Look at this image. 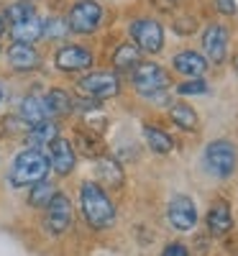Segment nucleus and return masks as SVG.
Returning <instances> with one entry per match:
<instances>
[{"instance_id": "obj_1", "label": "nucleus", "mask_w": 238, "mask_h": 256, "mask_svg": "<svg viewBox=\"0 0 238 256\" xmlns=\"http://www.w3.org/2000/svg\"><path fill=\"white\" fill-rule=\"evenodd\" d=\"M80 210L84 223L92 230H105L116 223V205L108 190L100 187L95 180H84L80 184Z\"/></svg>"}, {"instance_id": "obj_2", "label": "nucleus", "mask_w": 238, "mask_h": 256, "mask_svg": "<svg viewBox=\"0 0 238 256\" xmlns=\"http://www.w3.org/2000/svg\"><path fill=\"white\" fill-rule=\"evenodd\" d=\"M49 174H52V169H49L46 152L26 146L24 152H18L13 156L10 169H8V182L16 190H26V187H34L38 182H44Z\"/></svg>"}, {"instance_id": "obj_3", "label": "nucleus", "mask_w": 238, "mask_h": 256, "mask_svg": "<svg viewBox=\"0 0 238 256\" xmlns=\"http://www.w3.org/2000/svg\"><path fill=\"white\" fill-rule=\"evenodd\" d=\"M131 84L141 98H148V100H159L172 88L169 72L156 62H138L131 70Z\"/></svg>"}, {"instance_id": "obj_4", "label": "nucleus", "mask_w": 238, "mask_h": 256, "mask_svg": "<svg viewBox=\"0 0 238 256\" xmlns=\"http://www.w3.org/2000/svg\"><path fill=\"white\" fill-rule=\"evenodd\" d=\"M236 162H238V152L236 146L228 141V138H215L205 146L202 152V166L205 172L218 177V180H226L236 172Z\"/></svg>"}, {"instance_id": "obj_5", "label": "nucleus", "mask_w": 238, "mask_h": 256, "mask_svg": "<svg viewBox=\"0 0 238 256\" xmlns=\"http://www.w3.org/2000/svg\"><path fill=\"white\" fill-rule=\"evenodd\" d=\"M77 90L84 98H92V100H110L120 92V77L118 72H108V70H95L88 72L77 80Z\"/></svg>"}, {"instance_id": "obj_6", "label": "nucleus", "mask_w": 238, "mask_h": 256, "mask_svg": "<svg viewBox=\"0 0 238 256\" xmlns=\"http://www.w3.org/2000/svg\"><path fill=\"white\" fill-rule=\"evenodd\" d=\"M102 24V6L98 0H74L70 16H67V26L72 34L80 36H90L100 28Z\"/></svg>"}, {"instance_id": "obj_7", "label": "nucleus", "mask_w": 238, "mask_h": 256, "mask_svg": "<svg viewBox=\"0 0 238 256\" xmlns=\"http://www.w3.org/2000/svg\"><path fill=\"white\" fill-rule=\"evenodd\" d=\"M72 218H74V208L70 198L64 192H56L44 208V228L49 230V236H64L72 228Z\"/></svg>"}, {"instance_id": "obj_8", "label": "nucleus", "mask_w": 238, "mask_h": 256, "mask_svg": "<svg viewBox=\"0 0 238 256\" xmlns=\"http://www.w3.org/2000/svg\"><path fill=\"white\" fill-rule=\"evenodd\" d=\"M92 52L82 44H64L54 52V70L64 74H80V72H90L92 67Z\"/></svg>"}, {"instance_id": "obj_9", "label": "nucleus", "mask_w": 238, "mask_h": 256, "mask_svg": "<svg viewBox=\"0 0 238 256\" xmlns=\"http://www.w3.org/2000/svg\"><path fill=\"white\" fill-rule=\"evenodd\" d=\"M46 159H49V169L56 177H70L77 166V148L67 136H56L49 146H46Z\"/></svg>"}, {"instance_id": "obj_10", "label": "nucleus", "mask_w": 238, "mask_h": 256, "mask_svg": "<svg viewBox=\"0 0 238 256\" xmlns=\"http://www.w3.org/2000/svg\"><path fill=\"white\" fill-rule=\"evenodd\" d=\"M131 38L144 54H159L164 49V26L154 18H136L131 24Z\"/></svg>"}, {"instance_id": "obj_11", "label": "nucleus", "mask_w": 238, "mask_h": 256, "mask_svg": "<svg viewBox=\"0 0 238 256\" xmlns=\"http://www.w3.org/2000/svg\"><path fill=\"white\" fill-rule=\"evenodd\" d=\"M166 220L180 233L192 230L198 226V205H194V200L190 195H174L166 205Z\"/></svg>"}, {"instance_id": "obj_12", "label": "nucleus", "mask_w": 238, "mask_h": 256, "mask_svg": "<svg viewBox=\"0 0 238 256\" xmlns=\"http://www.w3.org/2000/svg\"><path fill=\"white\" fill-rule=\"evenodd\" d=\"M228 41H230V34H228V28L223 24H210L202 31V52H205V59L212 62V64H220L228 56Z\"/></svg>"}, {"instance_id": "obj_13", "label": "nucleus", "mask_w": 238, "mask_h": 256, "mask_svg": "<svg viewBox=\"0 0 238 256\" xmlns=\"http://www.w3.org/2000/svg\"><path fill=\"white\" fill-rule=\"evenodd\" d=\"M16 113L24 118L28 126H36V123H44V120H52V108H49V102H46V95H41V92H28L18 100V108ZM56 120V118H54Z\"/></svg>"}, {"instance_id": "obj_14", "label": "nucleus", "mask_w": 238, "mask_h": 256, "mask_svg": "<svg viewBox=\"0 0 238 256\" xmlns=\"http://www.w3.org/2000/svg\"><path fill=\"white\" fill-rule=\"evenodd\" d=\"M6 59H8V67L18 74H28V72H36L41 67L38 52L31 44H18V41H13V44L8 46Z\"/></svg>"}, {"instance_id": "obj_15", "label": "nucleus", "mask_w": 238, "mask_h": 256, "mask_svg": "<svg viewBox=\"0 0 238 256\" xmlns=\"http://www.w3.org/2000/svg\"><path fill=\"white\" fill-rule=\"evenodd\" d=\"M95 182L105 190H118L123 184V164L116 156H98L95 159Z\"/></svg>"}, {"instance_id": "obj_16", "label": "nucleus", "mask_w": 238, "mask_h": 256, "mask_svg": "<svg viewBox=\"0 0 238 256\" xmlns=\"http://www.w3.org/2000/svg\"><path fill=\"white\" fill-rule=\"evenodd\" d=\"M172 67H174L180 74H184L187 80L192 77H202L208 72V59L205 54L200 52H192V49H184V52H177L174 59H172Z\"/></svg>"}, {"instance_id": "obj_17", "label": "nucleus", "mask_w": 238, "mask_h": 256, "mask_svg": "<svg viewBox=\"0 0 238 256\" xmlns=\"http://www.w3.org/2000/svg\"><path fill=\"white\" fill-rule=\"evenodd\" d=\"M8 34L18 44H36L38 38H44V18L41 16H31L28 20H20V24L8 26Z\"/></svg>"}, {"instance_id": "obj_18", "label": "nucleus", "mask_w": 238, "mask_h": 256, "mask_svg": "<svg viewBox=\"0 0 238 256\" xmlns=\"http://www.w3.org/2000/svg\"><path fill=\"white\" fill-rule=\"evenodd\" d=\"M72 144H74V148L82 156H90V159L102 156V141H100V131H98V128L80 126L74 131V141Z\"/></svg>"}, {"instance_id": "obj_19", "label": "nucleus", "mask_w": 238, "mask_h": 256, "mask_svg": "<svg viewBox=\"0 0 238 256\" xmlns=\"http://www.w3.org/2000/svg\"><path fill=\"white\" fill-rule=\"evenodd\" d=\"M59 136V123L52 118V120H44V123H36V126H28V131L24 134L28 148H44Z\"/></svg>"}, {"instance_id": "obj_20", "label": "nucleus", "mask_w": 238, "mask_h": 256, "mask_svg": "<svg viewBox=\"0 0 238 256\" xmlns=\"http://www.w3.org/2000/svg\"><path fill=\"white\" fill-rule=\"evenodd\" d=\"M233 228V216H230V205L218 200L212 202V208L208 210V230L212 236H223Z\"/></svg>"}, {"instance_id": "obj_21", "label": "nucleus", "mask_w": 238, "mask_h": 256, "mask_svg": "<svg viewBox=\"0 0 238 256\" xmlns=\"http://www.w3.org/2000/svg\"><path fill=\"white\" fill-rule=\"evenodd\" d=\"M144 141L154 154H172L174 152V138H172L166 131H162L159 126L146 123L144 126Z\"/></svg>"}, {"instance_id": "obj_22", "label": "nucleus", "mask_w": 238, "mask_h": 256, "mask_svg": "<svg viewBox=\"0 0 238 256\" xmlns=\"http://www.w3.org/2000/svg\"><path fill=\"white\" fill-rule=\"evenodd\" d=\"M169 120L177 128H182V131H198V126H200L198 113L187 102H172L169 105Z\"/></svg>"}, {"instance_id": "obj_23", "label": "nucleus", "mask_w": 238, "mask_h": 256, "mask_svg": "<svg viewBox=\"0 0 238 256\" xmlns=\"http://www.w3.org/2000/svg\"><path fill=\"white\" fill-rule=\"evenodd\" d=\"M46 102H49L54 118H67V116L74 113V98L64 88H52L46 92Z\"/></svg>"}, {"instance_id": "obj_24", "label": "nucleus", "mask_w": 238, "mask_h": 256, "mask_svg": "<svg viewBox=\"0 0 238 256\" xmlns=\"http://www.w3.org/2000/svg\"><path fill=\"white\" fill-rule=\"evenodd\" d=\"M141 54L144 52L136 44H118L116 52H113V67H116V72H131L138 62H144Z\"/></svg>"}, {"instance_id": "obj_25", "label": "nucleus", "mask_w": 238, "mask_h": 256, "mask_svg": "<svg viewBox=\"0 0 238 256\" xmlns=\"http://www.w3.org/2000/svg\"><path fill=\"white\" fill-rule=\"evenodd\" d=\"M56 192H59V190H56L49 180L38 182V184L28 187V205H31V208H38V210H44V208L49 205V200L56 195Z\"/></svg>"}, {"instance_id": "obj_26", "label": "nucleus", "mask_w": 238, "mask_h": 256, "mask_svg": "<svg viewBox=\"0 0 238 256\" xmlns=\"http://www.w3.org/2000/svg\"><path fill=\"white\" fill-rule=\"evenodd\" d=\"M31 16H36L34 6H31V0H16V3H10L3 13V18L8 20V24H20V20H28Z\"/></svg>"}, {"instance_id": "obj_27", "label": "nucleus", "mask_w": 238, "mask_h": 256, "mask_svg": "<svg viewBox=\"0 0 238 256\" xmlns=\"http://www.w3.org/2000/svg\"><path fill=\"white\" fill-rule=\"evenodd\" d=\"M26 131H28V123L20 118L18 113H10V116L0 118V134H6V136H24Z\"/></svg>"}, {"instance_id": "obj_28", "label": "nucleus", "mask_w": 238, "mask_h": 256, "mask_svg": "<svg viewBox=\"0 0 238 256\" xmlns=\"http://www.w3.org/2000/svg\"><path fill=\"white\" fill-rule=\"evenodd\" d=\"M67 34H72V31L64 18H44V38L59 41V38H67Z\"/></svg>"}, {"instance_id": "obj_29", "label": "nucleus", "mask_w": 238, "mask_h": 256, "mask_svg": "<svg viewBox=\"0 0 238 256\" xmlns=\"http://www.w3.org/2000/svg\"><path fill=\"white\" fill-rule=\"evenodd\" d=\"M210 92V84L202 80V77H192V80H184L177 84V95L182 98H192V95H208Z\"/></svg>"}, {"instance_id": "obj_30", "label": "nucleus", "mask_w": 238, "mask_h": 256, "mask_svg": "<svg viewBox=\"0 0 238 256\" xmlns=\"http://www.w3.org/2000/svg\"><path fill=\"white\" fill-rule=\"evenodd\" d=\"M162 256H190V248H187L184 244L174 241V244H166V246H164Z\"/></svg>"}, {"instance_id": "obj_31", "label": "nucleus", "mask_w": 238, "mask_h": 256, "mask_svg": "<svg viewBox=\"0 0 238 256\" xmlns=\"http://www.w3.org/2000/svg\"><path fill=\"white\" fill-rule=\"evenodd\" d=\"M215 6H218V10L226 13V16L236 13V0H215Z\"/></svg>"}, {"instance_id": "obj_32", "label": "nucleus", "mask_w": 238, "mask_h": 256, "mask_svg": "<svg viewBox=\"0 0 238 256\" xmlns=\"http://www.w3.org/2000/svg\"><path fill=\"white\" fill-rule=\"evenodd\" d=\"M3 100H6V84L0 82V105H3Z\"/></svg>"}, {"instance_id": "obj_33", "label": "nucleus", "mask_w": 238, "mask_h": 256, "mask_svg": "<svg viewBox=\"0 0 238 256\" xmlns=\"http://www.w3.org/2000/svg\"><path fill=\"white\" fill-rule=\"evenodd\" d=\"M6 31H8V28H6V18H3V16H0V36H3Z\"/></svg>"}, {"instance_id": "obj_34", "label": "nucleus", "mask_w": 238, "mask_h": 256, "mask_svg": "<svg viewBox=\"0 0 238 256\" xmlns=\"http://www.w3.org/2000/svg\"><path fill=\"white\" fill-rule=\"evenodd\" d=\"M236 72H238V59H236Z\"/></svg>"}]
</instances>
